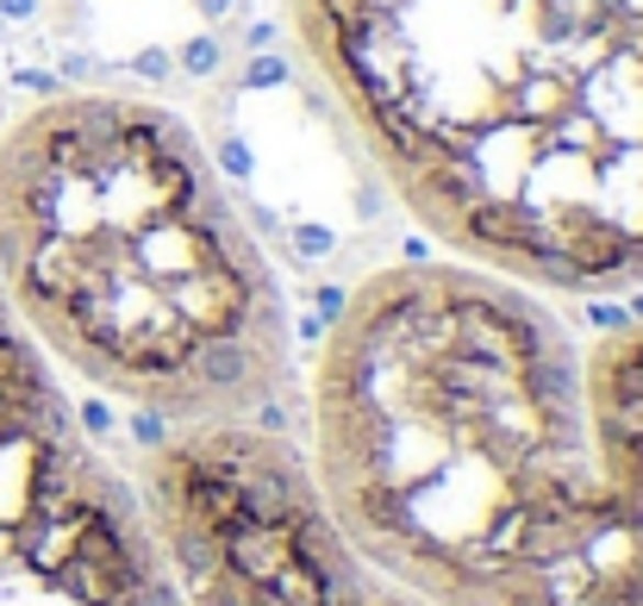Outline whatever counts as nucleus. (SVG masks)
Returning a JSON list of instances; mask_svg holds the SVG:
<instances>
[{
  "label": "nucleus",
  "mask_w": 643,
  "mask_h": 606,
  "mask_svg": "<svg viewBox=\"0 0 643 606\" xmlns=\"http://www.w3.org/2000/svg\"><path fill=\"white\" fill-rule=\"evenodd\" d=\"M363 157L450 256L643 288V0H288Z\"/></svg>",
  "instance_id": "obj_1"
},
{
  "label": "nucleus",
  "mask_w": 643,
  "mask_h": 606,
  "mask_svg": "<svg viewBox=\"0 0 643 606\" xmlns=\"http://www.w3.org/2000/svg\"><path fill=\"white\" fill-rule=\"evenodd\" d=\"M0 294L69 370L169 426L300 431L275 263L156 100L81 88L7 125Z\"/></svg>",
  "instance_id": "obj_2"
},
{
  "label": "nucleus",
  "mask_w": 643,
  "mask_h": 606,
  "mask_svg": "<svg viewBox=\"0 0 643 606\" xmlns=\"http://www.w3.org/2000/svg\"><path fill=\"white\" fill-rule=\"evenodd\" d=\"M169 57H176L181 76L213 81L219 69H225V57H232V51H225V38H219V32H195V38H181V51H169Z\"/></svg>",
  "instance_id": "obj_3"
},
{
  "label": "nucleus",
  "mask_w": 643,
  "mask_h": 606,
  "mask_svg": "<svg viewBox=\"0 0 643 606\" xmlns=\"http://www.w3.org/2000/svg\"><path fill=\"white\" fill-rule=\"evenodd\" d=\"M281 251L293 263H325V256H337V232L332 225H312V219H288L281 225Z\"/></svg>",
  "instance_id": "obj_4"
},
{
  "label": "nucleus",
  "mask_w": 643,
  "mask_h": 606,
  "mask_svg": "<svg viewBox=\"0 0 643 606\" xmlns=\"http://www.w3.org/2000/svg\"><path fill=\"white\" fill-rule=\"evenodd\" d=\"M244 57H251V63L237 69L232 88H281V81L293 76V63L281 57V51H244Z\"/></svg>",
  "instance_id": "obj_5"
},
{
  "label": "nucleus",
  "mask_w": 643,
  "mask_h": 606,
  "mask_svg": "<svg viewBox=\"0 0 643 606\" xmlns=\"http://www.w3.org/2000/svg\"><path fill=\"white\" fill-rule=\"evenodd\" d=\"M219 169L232 176V188H237V195H251V181H256V157H251V144H244L237 132H225V137H219Z\"/></svg>",
  "instance_id": "obj_6"
},
{
  "label": "nucleus",
  "mask_w": 643,
  "mask_h": 606,
  "mask_svg": "<svg viewBox=\"0 0 643 606\" xmlns=\"http://www.w3.org/2000/svg\"><path fill=\"white\" fill-rule=\"evenodd\" d=\"M76 426H81L88 444H119V419H113V407H107L100 394H88V400L76 407Z\"/></svg>",
  "instance_id": "obj_7"
},
{
  "label": "nucleus",
  "mask_w": 643,
  "mask_h": 606,
  "mask_svg": "<svg viewBox=\"0 0 643 606\" xmlns=\"http://www.w3.org/2000/svg\"><path fill=\"white\" fill-rule=\"evenodd\" d=\"M169 431H176V426H169L163 412H151V407H132V419H125V438L137 444V456H144V450H156Z\"/></svg>",
  "instance_id": "obj_8"
},
{
  "label": "nucleus",
  "mask_w": 643,
  "mask_h": 606,
  "mask_svg": "<svg viewBox=\"0 0 643 606\" xmlns=\"http://www.w3.org/2000/svg\"><path fill=\"white\" fill-rule=\"evenodd\" d=\"M137 81H151V88H163V81L176 76V57L163 51V44H144V51H132V63H125Z\"/></svg>",
  "instance_id": "obj_9"
},
{
  "label": "nucleus",
  "mask_w": 643,
  "mask_h": 606,
  "mask_svg": "<svg viewBox=\"0 0 643 606\" xmlns=\"http://www.w3.org/2000/svg\"><path fill=\"white\" fill-rule=\"evenodd\" d=\"M13 88H20V95H38V100L63 95V81L51 76V69H32V63H25V69H13Z\"/></svg>",
  "instance_id": "obj_10"
},
{
  "label": "nucleus",
  "mask_w": 643,
  "mask_h": 606,
  "mask_svg": "<svg viewBox=\"0 0 643 606\" xmlns=\"http://www.w3.org/2000/svg\"><path fill=\"white\" fill-rule=\"evenodd\" d=\"M195 7H200V20H207V25H225L244 0H195Z\"/></svg>",
  "instance_id": "obj_11"
},
{
  "label": "nucleus",
  "mask_w": 643,
  "mask_h": 606,
  "mask_svg": "<svg viewBox=\"0 0 643 606\" xmlns=\"http://www.w3.org/2000/svg\"><path fill=\"white\" fill-rule=\"evenodd\" d=\"M32 13H38V0H0V20L7 25H25Z\"/></svg>",
  "instance_id": "obj_12"
},
{
  "label": "nucleus",
  "mask_w": 643,
  "mask_h": 606,
  "mask_svg": "<svg viewBox=\"0 0 643 606\" xmlns=\"http://www.w3.org/2000/svg\"><path fill=\"white\" fill-rule=\"evenodd\" d=\"M244 51H275V25H251L244 32Z\"/></svg>",
  "instance_id": "obj_13"
},
{
  "label": "nucleus",
  "mask_w": 643,
  "mask_h": 606,
  "mask_svg": "<svg viewBox=\"0 0 643 606\" xmlns=\"http://www.w3.org/2000/svg\"><path fill=\"white\" fill-rule=\"evenodd\" d=\"M0 32H7V20H0Z\"/></svg>",
  "instance_id": "obj_14"
}]
</instances>
